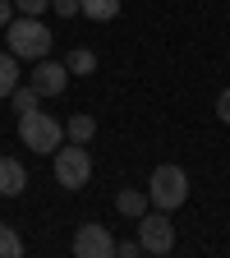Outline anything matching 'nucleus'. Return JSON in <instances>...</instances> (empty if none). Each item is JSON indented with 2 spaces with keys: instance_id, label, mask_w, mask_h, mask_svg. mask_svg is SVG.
Instances as JSON below:
<instances>
[{
  "instance_id": "obj_13",
  "label": "nucleus",
  "mask_w": 230,
  "mask_h": 258,
  "mask_svg": "<svg viewBox=\"0 0 230 258\" xmlns=\"http://www.w3.org/2000/svg\"><path fill=\"white\" fill-rule=\"evenodd\" d=\"M64 70H69V74H92V70H97V51L74 46L69 55H64Z\"/></svg>"
},
{
  "instance_id": "obj_5",
  "label": "nucleus",
  "mask_w": 230,
  "mask_h": 258,
  "mask_svg": "<svg viewBox=\"0 0 230 258\" xmlns=\"http://www.w3.org/2000/svg\"><path fill=\"white\" fill-rule=\"evenodd\" d=\"M138 244H143V253H171L175 249V221H171V212H161V208L143 212L138 217Z\"/></svg>"
},
{
  "instance_id": "obj_12",
  "label": "nucleus",
  "mask_w": 230,
  "mask_h": 258,
  "mask_svg": "<svg viewBox=\"0 0 230 258\" xmlns=\"http://www.w3.org/2000/svg\"><path fill=\"white\" fill-rule=\"evenodd\" d=\"M14 88H19V55L0 51V97H10Z\"/></svg>"
},
{
  "instance_id": "obj_18",
  "label": "nucleus",
  "mask_w": 230,
  "mask_h": 258,
  "mask_svg": "<svg viewBox=\"0 0 230 258\" xmlns=\"http://www.w3.org/2000/svg\"><path fill=\"white\" fill-rule=\"evenodd\" d=\"M51 10H55L60 19H74V14H79V0H51Z\"/></svg>"
},
{
  "instance_id": "obj_6",
  "label": "nucleus",
  "mask_w": 230,
  "mask_h": 258,
  "mask_svg": "<svg viewBox=\"0 0 230 258\" xmlns=\"http://www.w3.org/2000/svg\"><path fill=\"white\" fill-rule=\"evenodd\" d=\"M115 253V235L102 221H83L74 231V258H111Z\"/></svg>"
},
{
  "instance_id": "obj_7",
  "label": "nucleus",
  "mask_w": 230,
  "mask_h": 258,
  "mask_svg": "<svg viewBox=\"0 0 230 258\" xmlns=\"http://www.w3.org/2000/svg\"><path fill=\"white\" fill-rule=\"evenodd\" d=\"M28 83L37 88V97H60L64 88H69V70H64V64H55V60H37Z\"/></svg>"
},
{
  "instance_id": "obj_4",
  "label": "nucleus",
  "mask_w": 230,
  "mask_h": 258,
  "mask_svg": "<svg viewBox=\"0 0 230 258\" xmlns=\"http://www.w3.org/2000/svg\"><path fill=\"white\" fill-rule=\"evenodd\" d=\"M55 184L60 189H83L88 180H92V157H88V143H60L55 152Z\"/></svg>"
},
{
  "instance_id": "obj_15",
  "label": "nucleus",
  "mask_w": 230,
  "mask_h": 258,
  "mask_svg": "<svg viewBox=\"0 0 230 258\" xmlns=\"http://www.w3.org/2000/svg\"><path fill=\"white\" fill-rule=\"evenodd\" d=\"M23 253V240L10 231V226H0V258H19Z\"/></svg>"
},
{
  "instance_id": "obj_19",
  "label": "nucleus",
  "mask_w": 230,
  "mask_h": 258,
  "mask_svg": "<svg viewBox=\"0 0 230 258\" xmlns=\"http://www.w3.org/2000/svg\"><path fill=\"white\" fill-rule=\"evenodd\" d=\"M216 115H221V124H230V88H221V97H216Z\"/></svg>"
},
{
  "instance_id": "obj_9",
  "label": "nucleus",
  "mask_w": 230,
  "mask_h": 258,
  "mask_svg": "<svg viewBox=\"0 0 230 258\" xmlns=\"http://www.w3.org/2000/svg\"><path fill=\"white\" fill-rule=\"evenodd\" d=\"M115 212L138 221V217L147 212V194H143V189H120V194H115Z\"/></svg>"
},
{
  "instance_id": "obj_1",
  "label": "nucleus",
  "mask_w": 230,
  "mask_h": 258,
  "mask_svg": "<svg viewBox=\"0 0 230 258\" xmlns=\"http://www.w3.org/2000/svg\"><path fill=\"white\" fill-rule=\"evenodd\" d=\"M5 51H14L19 60H32V64H37V60H46V51H51V28L42 23V19H32V14H14V23L5 28Z\"/></svg>"
},
{
  "instance_id": "obj_8",
  "label": "nucleus",
  "mask_w": 230,
  "mask_h": 258,
  "mask_svg": "<svg viewBox=\"0 0 230 258\" xmlns=\"http://www.w3.org/2000/svg\"><path fill=\"white\" fill-rule=\"evenodd\" d=\"M23 189H28V171H23V161L0 157V199H19Z\"/></svg>"
},
{
  "instance_id": "obj_11",
  "label": "nucleus",
  "mask_w": 230,
  "mask_h": 258,
  "mask_svg": "<svg viewBox=\"0 0 230 258\" xmlns=\"http://www.w3.org/2000/svg\"><path fill=\"white\" fill-rule=\"evenodd\" d=\"M64 139L69 143H92L97 139V120L92 115H69L64 120Z\"/></svg>"
},
{
  "instance_id": "obj_17",
  "label": "nucleus",
  "mask_w": 230,
  "mask_h": 258,
  "mask_svg": "<svg viewBox=\"0 0 230 258\" xmlns=\"http://www.w3.org/2000/svg\"><path fill=\"white\" fill-rule=\"evenodd\" d=\"M115 253H120V258H138L143 244H138V240H115Z\"/></svg>"
},
{
  "instance_id": "obj_20",
  "label": "nucleus",
  "mask_w": 230,
  "mask_h": 258,
  "mask_svg": "<svg viewBox=\"0 0 230 258\" xmlns=\"http://www.w3.org/2000/svg\"><path fill=\"white\" fill-rule=\"evenodd\" d=\"M14 14H19V10H14V0H0V28H10Z\"/></svg>"
},
{
  "instance_id": "obj_14",
  "label": "nucleus",
  "mask_w": 230,
  "mask_h": 258,
  "mask_svg": "<svg viewBox=\"0 0 230 258\" xmlns=\"http://www.w3.org/2000/svg\"><path fill=\"white\" fill-rule=\"evenodd\" d=\"M10 106L23 115V111H32V106H37V88H32V83H19L14 92H10Z\"/></svg>"
},
{
  "instance_id": "obj_16",
  "label": "nucleus",
  "mask_w": 230,
  "mask_h": 258,
  "mask_svg": "<svg viewBox=\"0 0 230 258\" xmlns=\"http://www.w3.org/2000/svg\"><path fill=\"white\" fill-rule=\"evenodd\" d=\"M14 10H19V14H32V19H42V14L51 10V0H14Z\"/></svg>"
},
{
  "instance_id": "obj_2",
  "label": "nucleus",
  "mask_w": 230,
  "mask_h": 258,
  "mask_svg": "<svg viewBox=\"0 0 230 258\" xmlns=\"http://www.w3.org/2000/svg\"><path fill=\"white\" fill-rule=\"evenodd\" d=\"M184 199H189V171L175 166V161H161L147 180V203L161 212H175V208H184Z\"/></svg>"
},
{
  "instance_id": "obj_10",
  "label": "nucleus",
  "mask_w": 230,
  "mask_h": 258,
  "mask_svg": "<svg viewBox=\"0 0 230 258\" xmlns=\"http://www.w3.org/2000/svg\"><path fill=\"white\" fill-rule=\"evenodd\" d=\"M79 14L92 23H111L120 14V0H79Z\"/></svg>"
},
{
  "instance_id": "obj_3",
  "label": "nucleus",
  "mask_w": 230,
  "mask_h": 258,
  "mask_svg": "<svg viewBox=\"0 0 230 258\" xmlns=\"http://www.w3.org/2000/svg\"><path fill=\"white\" fill-rule=\"evenodd\" d=\"M19 139H23L28 152H55L64 143V124L55 115H42L37 106H32V111L19 115Z\"/></svg>"
}]
</instances>
